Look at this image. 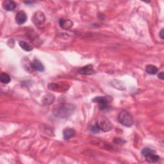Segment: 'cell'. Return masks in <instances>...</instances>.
<instances>
[{"mask_svg":"<svg viewBox=\"0 0 164 164\" xmlns=\"http://www.w3.org/2000/svg\"><path fill=\"white\" fill-rule=\"evenodd\" d=\"M119 122L126 127H131L133 124V119L132 115L126 110L120 111L118 116Z\"/></svg>","mask_w":164,"mask_h":164,"instance_id":"7a4b0ae2","label":"cell"},{"mask_svg":"<svg viewBox=\"0 0 164 164\" xmlns=\"http://www.w3.org/2000/svg\"><path fill=\"white\" fill-rule=\"evenodd\" d=\"M16 6V3L11 1V0H6V1H5L3 3V7L6 11H13Z\"/></svg>","mask_w":164,"mask_h":164,"instance_id":"9c48e42d","label":"cell"},{"mask_svg":"<svg viewBox=\"0 0 164 164\" xmlns=\"http://www.w3.org/2000/svg\"><path fill=\"white\" fill-rule=\"evenodd\" d=\"M32 67L33 69L39 72H43L44 71V67L43 64L37 59L33 60L32 61Z\"/></svg>","mask_w":164,"mask_h":164,"instance_id":"4fadbf2b","label":"cell"},{"mask_svg":"<svg viewBox=\"0 0 164 164\" xmlns=\"http://www.w3.org/2000/svg\"><path fill=\"white\" fill-rule=\"evenodd\" d=\"M75 109V106L71 103H60L54 107L53 114L57 117L66 119L73 115Z\"/></svg>","mask_w":164,"mask_h":164,"instance_id":"6da1fadb","label":"cell"},{"mask_svg":"<svg viewBox=\"0 0 164 164\" xmlns=\"http://www.w3.org/2000/svg\"><path fill=\"white\" fill-rule=\"evenodd\" d=\"M78 73L83 75H91L94 73V69L92 65H88L80 68L78 70Z\"/></svg>","mask_w":164,"mask_h":164,"instance_id":"52a82bcc","label":"cell"},{"mask_svg":"<svg viewBox=\"0 0 164 164\" xmlns=\"http://www.w3.org/2000/svg\"><path fill=\"white\" fill-rule=\"evenodd\" d=\"M60 27L64 30H69L73 27V23L69 19H62L59 21Z\"/></svg>","mask_w":164,"mask_h":164,"instance_id":"8fae6325","label":"cell"},{"mask_svg":"<svg viewBox=\"0 0 164 164\" xmlns=\"http://www.w3.org/2000/svg\"><path fill=\"white\" fill-rule=\"evenodd\" d=\"M110 107L108 104H101L99 105V109L101 110H108Z\"/></svg>","mask_w":164,"mask_h":164,"instance_id":"d6986e66","label":"cell"},{"mask_svg":"<svg viewBox=\"0 0 164 164\" xmlns=\"http://www.w3.org/2000/svg\"><path fill=\"white\" fill-rule=\"evenodd\" d=\"M0 81L3 84H7L10 83L11 81V78L10 76L6 73H2L1 76H0Z\"/></svg>","mask_w":164,"mask_h":164,"instance_id":"9a60e30c","label":"cell"},{"mask_svg":"<svg viewBox=\"0 0 164 164\" xmlns=\"http://www.w3.org/2000/svg\"><path fill=\"white\" fill-rule=\"evenodd\" d=\"M48 89L51 90L55 91H65L69 87L65 85H61L59 83H51L48 85Z\"/></svg>","mask_w":164,"mask_h":164,"instance_id":"5b68a950","label":"cell"},{"mask_svg":"<svg viewBox=\"0 0 164 164\" xmlns=\"http://www.w3.org/2000/svg\"><path fill=\"white\" fill-rule=\"evenodd\" d=\"M27 20V15L23 11H20L17 13L15 15V21L19 25L23 24Z\"/></svg>","mask_w":164,"mask_h":164,"instance_id":"8992f818","label":"cell"},{"mask_svg":"<svg viewBox=\"0 0 164 164\" xmlns=\"http://www.w3.org/2000/svg\"><path fill=\"white\" fill-rule=\"evenodd\" d=\"M147 162L149 163H157L160 160V157L156 154V151L150 153L144 156Z\"/></svg>","mask_w":164,"mask_h":164,"instance_id":"ba28073f","label":"cell"},{"mask_svg":"<svg viewBox=\"0 0 164 164\" xmlns=\"http://www.w3.org/2000/svg\"><path fill=\"white\" fill-rule=\"evenodd\" d=\"M158 78L160 79V80H163L164 79V76H163V72L159 73V74H158Z\"/></svg>","mask_w":164,"mask_h":164,"instance_id":"44dd1931","label":"cell"},{"mask_svg":"<svg viewBox=\"0 0 164 164\" xmlns=\"http://www.w3.org/2000/svg\"><path fill=\"white\" fill-rule=\"evenodd\" d=\"M97 125L100 130H102L103 132H105L110 131L112 128H113V126H112L110 120L105 117H102L99 119L98 122L97 123Z\"/></svg>","mask_w":164,"mask_h":164,"instance_id":"3957f363","label":"cell"},{"mask_svg":"<svg viewBox=\"0 0 164 164\" xmlns=\"http://www.w3.org/2000/svg\"><path fill=\"white\" fill-rule=\"evenodd\" d=\"M76 135V132L74 129L72 128H67L65 129L63 132V137L65 141L69 140L71 138L74 137Z\"/></svg>","mask_w":164,"mask_h":164,"instance_id":"7c38bea8","label":"cell"},{"mask_svg":"<svg viewBox=\"0 0 164 164\" xmlns=\"http://www.w3.org/2000/svg\"><path fill=\"white\" fill-rule=\"evenodd\" d=\"M99 130H100V129H99V127L98 126L97 124H96V125H95V126H94L90 129V132H92V133H98V132H99Z\"/></svg>","mask_w":164,"mask_h":164,"instance_id":"ffe728a7","label":"cell"},{"mask_svg":"<svg viewBox=\"0 0 164 164\" xmlns=\"http://www.w3.org/2000/svg\"><path fill=\"white\" fill-rule=\"evenodd\" d=\"M154 151H154L153 149H151V148H144V149H142L141 153H142V154L143 155V156L144 157V156H145L146 154H149V153H152V152H154Z\"/></svg>","mask_w":164,"mask_h":164,"instance_id":"ac0fdd59","label":"cell"},{"mask_svg":"<svg viewBox=\"0 0 164 164\" xmlns=\"http://www.w3.org/2000/svg\"><path fill=\"white\" fill-rule=\"evenodd\" d=\"M112 100V98L110 96H99L95 98L92 101L95 103L101 104H108Z\"/></svg>","mask_w":164,"mask_h":164,"instance_id":"30bf717a","label":"cell"},{"mask_svg":"<svg viewBox=\"0 0 164 164\" xmlns=\"http://www.w3.org/2000/svg\"><path fill=\"white\" fill-rule=\"evenodd\" d=\"M145 71L149 74L154 75L158 73V68L153 65H148L145 67Z\"/></svg>","mask_w":164,"mask_h":164,"instance_id":"5bb4252c","label":"cell"},{"mask_svg":"<svg viewBox=\"0 0 164 164\" xmlns=\"http://www.w3.org/2000/svg\"><path fill=\"white\" fill-rule=\"evenodd\" d=\"M20 47L26 51H31L33 49V48L28 44V42L24 41H21L19 42Z\"/></svg>","mask_w":164,"mask_h":164,"instance_id":"2e32d148","label":"cell"},{"mask_svg":"<svg viewBox=\"0 0 164 164\" xmlns=\"http://www.w3.org/2000/svg\"><path fill=\"white\" fill-rule=\"evenodd\" d=\"M54 96L52 94H48L46 95V96L44 98V100H43V103H44L46 105H50L54 101Z\"/></svg>","mask_w":164,"mask_h":164,"instance_id":"e0dca14e","label":"cell"},{"mask_svg":"<svg viewBox=\"0 0 164 164\" xmlns=\"http://www.w3.org/2000/svg\"><path fill=\"white\" fill-rule=\"evenodd\" d=\"M159 35H160L161 39H163L164 38V35H163V29H162V30H160V33H159Z\"/></svg>","mask_w":164,"mask_h":164,"instance_id":"7402d4cb","label":"cell"},{"mask_svg":"<svg viewBox=\"0 0 164 164\" xmlns=\"http://www.w3.org/2000/svg\"><path fill=\"white\" fill-rule=\"evenodd\" d=\"M45 16L44 14L42 12H37L33 14L32 17V21L34 24H36L37 27L42 26L43 24L45 23Z\"/></svg>","mask_w":164,"mask_h":164,"instance_id":"277c9868","label":"cell"}]
</instances>
